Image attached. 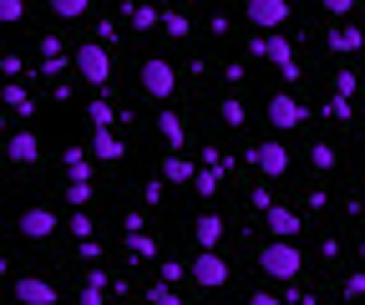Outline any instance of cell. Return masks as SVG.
Segmentation results:
<instances>
[{
	"label": "cell",
	"mask_w": 365,
	"mask_h": 305,
	"mask_svg": "<svg viewBox=\"0 0 365 305\" xmlns=\"http://www.w3.org/2000/svg\"><path fill=\"white\" fill-rule=\"evenodd\" d=\"M259 270H264L269 280L289 285V280L304 270V254H299V244H294V239H269V244L259 249Z\"/></svg>",
	"instance_id": "6da1fadb"
},
{
	"label": "cell",
	"mask_w": 365,
	"mask_h": 305,
	"mask_svg": "<svg viewBox=\"0 0 365 305\" xmlns=\"http://www.w3.org/2000/svg\"><path fill=\"white\" fill-rule=\"evenodd\" d=\"M249 56H259V61H269V66H279L289 81L299 76V66H294V46L279 36V31H254V41H249Z\"/></svg>",
	"instance_id": "7a4b0ae2"
},
{
	"label": "cell",
	"mask_w": 365,
	"mask_h": 305,
	"mask_svg": "<svg viewBox=\"0 0 365 305\" xmlns=\"http://www.w3.org/2000/svg\"><path fill=\"white\" fill-rule=\"evenodd\" d=\"M71 61H76L81 81H91V86H107V76H112V56H107V46H102V41H86V46H81Z\"/></svg>",
	"instance_id": "3957f363"
},
{
	"label": "cell",
	"mask_w": 365,
	"mask_h": 305,
	"mask_svg": "<svg viewBox=\"0 0 365 305\" xmlns=\"http://www.w3.org/2000/svg\"><path fill=\"white\" fill-rule=\"evenodd\" d=\"M137 76H143V92H148L153 102L173 97V86H178V71H173V61H163V56H148Z\"/></svg>",
	"instance_id": "277c9868"
},
{
	"label": "cell",
	"mask_w": 365,
	"mask_h": 305,
	"mask_svg": "<svg viewBox=\"0 0 365 305\" xmlns=\"http://www.w3.org/2000/svg\"><path fill=\"white\" fill-rule=\"evenodd\" d=\"M244 16H249L254 31H279L289 21V0H249Z\"/></svg>",
	"instance_id": "5b68a950"
},
{
	"label": "cell",
	"mask_w": 365,
	"mask_h": 305,
	"mask_svg": "<svg viewBox=\"0 0 365 305\" xmlns=\"http://www.w3.org/2000/svg\"><path fill=\"white\" fill-rule=\"evenodd\" d=\"M11 295H16V305H61L56 285L41 280V275H21V280L11 285Z\"/></svg>",
	"instance_id": "8992f818"
},
{
	"label": "cell",
	"mask_w": 365,
	"mask_h": 305,
	"mask_svg": "<svg viewBox=\"0 0 365 305\" xmlns=\"http://www.w3.org/2000/svg\"><path fill=\"white\" fill-rule=\"evenodd\" d=\"M249 158H254V168L264 173V179H284L289 173V148L284 143H254Z\"/></svg>",
	"instance_id": "52a82bcc"
},
{
	"label": "cell",
	"mask_w": 365,
	"mask_h": 305,
	"mask_svg": "<svg viewBox=\"0 0 365 305\" xmlns=\"http://www.w3.org/2000/svg\"><path fill=\"white\" fill-rule=\"evenodd\" d=\"M264 117H269L274 133H289V127H299V122H304V102H294L289 92H279V97H269Z\"/></svg>",
	"instance_id": "ba28073f"
},
{
	"label": "cell",
	"mask_w": 365,
	"mask_h": 305,
	"mask_svg": "<svg viewBox=\"0 0 365 305\" xmlns=\"http://www.w3.org/2000/svg\"><path fill=\"white\" fill-rule=\"evenodd\" d=\"M56 224H61V219H56L51 209H41V204H36V209H21V219H16L21 239H51V234H56Z\"/></svg>",
	"instance_id": "9c48e42d"
},
{
	"label": "cell",
	"mask_w": 365,
	"mask_h": 305,
	"mask_svg": "<svg viewBox=\"0 0 365 305\" xmlns=\"http://www.w3.org/2000/svg\"><path fill=\"white\" fill-rule=\"evenodd\" d=\"M188 275L198 280V285H208V290H218V285H228V265H223V254L218 249H203L193 265H188Z\"/></svg>",
	"instance_id": "30bf717a"
},
{
	"label": "cell",
	"mask_w": 365,
	"mask_h": 305,
	"mask_svg": "<svg viewBox=\"0 0 365 305\" xmlns=\"http://www.w3.org/2000/svg\"><path fill=\"white\" fill-rule=\"evenodd\" d=\"M6 158H11L16 168H31V163L41 158V138L31 133V127H21V133H11V143H6Z\"/></svg>",
	"instance_id": "8fae6325"
},
{
	"label": "cell",
	"mask_w": 365,
	"mask_h": 305,
	"mask_svg": "<svg viewBox=\"0 0 365 305\" xmlns=\"http://www.w3.org/2000/svg\"><path fill=\"white\" fill-rule=\"evenodd\" d=\"M325 41H330V51H335V56H355V51L365 46V31H360V26H350V21H335Z\"/></svg>",
	"instance_id": "7c38bea8"
},
{
	"label": "cell",
	"mask_w": 365,
	"mask_h": 305,
	"mask_svg": "<svg viewBox=\"0 0 365 305\" xmlns=\"http://www.w3.org/2000/svg\"><path fill=\"white\" fill-rule=\"evenodd\" d=\"M264 229H269L274 239H294L304 224H299V214H294V209H279V204H274V209H264Z\"/></svg>",
	"instance_id": "4fadbf2b"
},
{
	"label": "cell",
	"mask_w": 365,
	"mask_h": 305,
	"mask_svg": "<svg viewBox=\"0 0 365 305\" xmlns=\"http://www.w3.org/2000/svg\"><path fill=\"white\" fill-rule=\"evenodd\" d=\"M91 158H102V163H122L127 158V143L112 138V127H97V138H91Z\"/></svg>",
	"instance_id": "5bb4252c"
},
{
	"label": "cell",
	"mask_w": 365,
	"mask_h": 305,
	"mask_svg": "<svg viewBox=\"0 0 365 305\" xmlns=\"http://www.w3.org/2000/svg\"><path fill=\"white\" fill-rule=\"evenodd\" d=\"M158 133L168 138V148H173V153L188 143V133H182V117H178V112H158Z\"/></svg>",
	"instance_id": "9a60e30c"
},
{
	"label": "cell",
	"mask_w": 365,
	"mask_h": 305,
	"mask_svg": "<svg viewBox=\"0 0 365 305\" xmlns=\"http://www.w3.org/2000/svg\"><path fill=\"white\" fill-rule=\"evenodd\" d=\"M66 184H91V163H86V153L81 148H66Z\"/></svg>",
	"instance_id": "2e32d148"
},
{
	"label": "cell",
	"mask_w": 365,
	"mask_h": 305,
	"mask_svg": "<svg viewBox=\"0 0 365 305\" xmlns=\"http://www.w3.org/2000/svg\"><path fill=\"white\" fill-rule=\"evenodd\" d=\"M193 234H198V244H203V249H218V244H223V219H218V214H203Z\"/></svg>",
	"instance_id": "e0dca14e"
},
{
	"label": "cell",
	"mask_w": 365,
	"mask_h": 305,
	"mask_svg": "<svg viewBox=\"0 0 365 305\" xmlns=\"http://www.w3.org/2000/svg\"><path fill=\"white\" fill-rule=\"evenodd\" d=\"M163 179H168V184H193V179H198V168H193L188 158H178V153H173V158L163 163Z\"/></svg>",
	"instance_id": "ac0fdd59"
},
{
	"label": "cell",
	"mask_w": 365,
	"mask_h": 305,
	"mask_svg": "<svg viewBox=\"0 0 365 305\" xmlns=\"http://www.w3.org/2000/svg\"><path fill=\"white\" fill-rule=\"evenodd\" d=\"M193 189H198L203 199H213V194L223 189V168H198V179H193Z\"/></svg>",
	"instance_id": "d6986e66"
},
{
	"label": "cell",
	"mask_w": 365,
	"mask_h": 305,
	"mask_svg": "<svg viewBox=\"0 0 365 305\" xmlns=\"http://www.w3.org/2000/svg\"><path fill=\"white\" fill-rule=\"evenodd\" d=\"M127 16H132V26H137V31H153V26H163V16L148 6V0H143V6H127Z\"/></svg>",
	"instance_id": "ffe728a7"
},
{
	"label": "cell",
	"mask_w": 365,
	"mask_h": 305,
	"mask_svg": "<svg viewBox=\"0 0 365 305\" xmlns=\"http://www.w3.org/2000/svg\"><path fill=\"white\" fill-rule=\"evenodd\" d=\"M51 11H56L61 21H81V16L91 11V0H51Z\"/></svg>",
	"instance_id": "44dd1931"
},
{
	"label": "cell",
	"mask_w": 365,
	"mask_h": 305,
	"mask_svg": "<svg viewBox=\"0 0 365 305\" xmlns=\"http://www.w3.org/2000/svg\"><path fill=\"white\" fill-rule=\"evenodd\" d=\"M102 285H107V275H102V270H91L86 285H81V305H102Z\"/></svg>",
	"instance_id": "7402d4cb"
},
{
	"label": "cell",
	"mask_w": 365,
	"mask_h": 305,
	"mask_svg": "<svg viewBox=\"0 0 365 305\" xmlns=\"http://www.w3.org/2000/svg\"><path fill=\"white\" fill-rule=\"evenodd\" d=\"M143 300H148V305H182V295H178L173 285H148Z\"/></svg>",
	"instance_id": "603a6c76"
},
{
	"label": "cell",
	"mask_w": 365,
	"mask_h": 305,
	"mask_svg": "<svg viewBox=\"0 0 365 305\" xmlns=\"http://www.w3.org/2000/svg\"><path fill=\"white\" fill-rule=\"evenodd\" d=\"M127 249H132V254H143V259H158V239H153V234H143V229L127 234Z\"/></svg>",
	"instance_id": "cb8c5ba5"
},
{
	"label": "cell",
	"mask_w": 365,
	"mask_h": 305,
	"mask_svg": "<svg viewBox=\"0 0 365 305\" xmlns=\"http://www.w3.org/2000/svg\"><path fill=\"white\" fill-rule=\"evenodd\" d=\"M41 56H46V61H41L46 71H56V66H61V36H41Z\"/></svg>",
	"instance_id": "d4e9b609"
},
{
	"label": "cell",
	"mask_w": 365,
	"mask_h": 305,
	"mask_svg": "<svg viewBox=\"0 0 365 305\" xmlns=\"http://www.w3.org/2000/svg\"><path fill=\"white\" fill-rule=\"evenodd\" d=\"M6 107H11V112H21V117H31V107H36V102L26 97V86H16V81H11V86H6Z\"/></svg>",
	"instance_id": "484cf974"
},
{
	"label": "cell",
	"mask_w": 365,
	"mask_h": 305,
	"mask_svg": "<svg viewBox=\"0 0 365 305\" xmlns=\"http://www.w3.org/2000/svg\"><path fill=\"white\" fill-rule=\"evenodd\" d=\"M355 92H360V76H355L350 66H345V71H335V97H345V102H350Z\"/></svg>",
	"instance_id": "4316f807"
},
{
	"label": "cell",
	"mask_w": 365,
	"mask_h": 305,
	"mask_svg": "<svg viewBox=\"0 0 365 305\" xmlns=\"http://www.w3.org/2000/svg\"><path fill=\"white\" fill-rule=\"evenodd\" d=\"M218 117H223L228 127H244V117H249V112H244V102L228 97V102H218Z\"/></svg>",
	"instance_id": "83f0119b"
},
{
	"label": "cell",
	"mask_w": 365,
	"mask_h": 305,
	"mask_svg": "<svg viewBox=\"0 0 365 305\" xmlns=\"http://www.w3.org/2000/svg\"><path fill=\"white\" fill-rule=\"evenodd\" d=\"M66 229H71L76 239H91V234H97V224H91V214H81V209H76L71 219H66Z\"/></svg>",
	"instance_id": "f1b7e54d"
},
{
	"label": "cell",
	"mask_w": 365,
	"mask_h": 305,
	"mask_svg": "<svg viewBox=\"0 0 365 305\" xmlns=\"http://www.w3.org/2000/svg\"><path fill=\"white\" fill-rule=\"evenodd\" d=\"M86 112H91V122H97V127H112V122H117V107H112V102H102V97L91 102Z\"/></svg>",
	"instance_id": "f546056e"
},
{
	"label": "cell",
	"mask_w": 365,
	"mask_h": 305,
	"mask_svg": "<svg viewBox=\"0 0 365 305\" xmlns=\"http://www.w3.org/2000/svg\"><path fill=\"white\" fill-rule=\"evenodd\" d=\"M11 21H26V0H0V26Z\"/></svg>",
	"instance_id": "4dcf8cb0"
},
{
	"label": "cell",
	"mask_w": 365,
	"mask_h": 305,
	"mask_svg": "<svg viewBox=\"0 0 365 305\" xmlns=\"http://www.w3.org/2000/svg\"><path fill=\"white\" fill-rule=\"evenodd\" d=\"M66 204L71 209H86L91 204V184H66Z\"/></svg>",
	"instance_id": "1f68e13d"
},
{
	"label": "cell",
	"mask_w": 365,
	"mask_h": 305,
	"mask_svg": "<svg viewBox=\"0 0 365 305\" xmlns=\"http://www.w3.org/2000/svg\"><path fill=\"white\" fill-rule=\"evenodd\" d=\"M309 158H314V168H335V148H330V143H314Z\"/></svg>",
	"instance_id": "d6a6232c"
},
{
	"label": "cell",
	"mask_w": 365,
	"mask_h": 305,
	"mask_svg": "<svg viewBox=\"0 0 365 305\" xmlns=\"http://www.w3.org/2000/svg\"><path fill=\"white\" fill-rule=\"evenodd\" d=\"M163 31H168V36H188V16H182V11L163 16Z\"/></svg>",
	"instance_id": "836d02e7"
},
{
	"label": "cell",
	"mask_w": 365,
	"mask_h": 305,
	"mask_svg": "<svg viewBox=\"0 0 365 305\" xmlns=\"http://www.w3.org/2000/svg\"><path fill=\"white\" fill-rule=\"evenodd\" d=\"M319 6H325L330 16H340V21H345V16L355 11V0H319Z\"/></svg>",
	"instance_id": "e575fe53"
},
{
	"label": "cell",
	"mask_w": 365,
	"mask_h": 305,
	"mask_svg": "<svg viewBox=\"0 0 365 305\" xmlns=\"http://www.w3.org/2000/svg\"><path fill=\"white\" fill-rule=\"evenodd\" d=\"M182 280V265H178V259H163V285H178Z\"/></svg>",
	"instance_id": "d590c367"
},
{
	"label": "cell",
	"mask_w": 365,
	"mask_h": 305,
	"mask_svg": "<svg viewBox=\"0 0 365 305\" xmlns=\"http://www.w3.org/2000/svg\"><path fill=\"white\" fill-rule=\"evenodd\" d=\"M76 254H81V259H102V244H97V239H81Z\"/></svg>",
	"instance_id": "8d00e7d4"
},
{
	"label": "cell",
	"mask_w": 365,
	"mask_h": 305,
	"mask_svg": "<svg viewBox=\"0 0 365 305\" xmlns=\"http://www.w3.org/2000/svg\"><path fill=\"white\" fill-rule=\"evenodd\" d=\"M330 117H340V122H350V102H345V97H335V102H330Z\"/></svg>",
	"instance_id": "74e56055"
},
{
	"label": "cell",
	"mask_w": 365,
	"mask_h": 305,
	"mask_svg": "<svg viewBox=\"0 0 365 305\" xmlns=\"http://www.w3.org/2000/svg\"><path fill=\"white\" fill-rule=\"evenodd\" d=\"M345 295H350V300L365 295V275H350V280H345Z\"/></svg>",
	"instance_id": "f35d334b"
},
{
	"label": "cell",
	"mask_w": 365,
	"mask_h": 305,
	"mask_svg": "<svg viewBox=\"0 0 365 305\" xmlns=\"http://www.w3.org/2000/svg\"><path fill=\"white\" fill-rule=\"evenodd\" d=\"M249 305H279V300H274V295H254Z\"/></svg>",
	"instance_id": "ab89813d"
},
{
	"label": "cell",
	"mask_w": 365,
	"mask_h": 305,
	"mask_svg": "<svg viewBox=\"0 0 365 305\" xmlns=\"http://www.w3.org/2000/svg\"><path fill=\"white\" fill-rule=\"evenodd\" d=\"M360 97H365V81H360Z\"/></svg>",
	"instance_id": "60d3db41"
},
{
	"label": "cell",
	"mask_w": 365,
	"mask_h": 305,
	"mask_svg": "<svg viewBox=\"0 0 365 305\" xmlns=\"http://www.w3.org/2000/svg\"><path fill=\"white\" fill-rule=\"evenodd\" d=\"M360 254H365V239H360Z\"/></svg>",
	"instance_id": "b9f144b4"
},
{
	"label": "cell",
	"mask_w": 365,
	"mask_h": 305,
	"mask_svg": "<svg viewBox=\"0 0 365 305\" xmlns=\"http://www.w3.org/2000/svg\"><path fill=\"white\" fill-rule=\"evenodd\" d=\"M0 56H6V51H0Z\"/></svg>",
	"instance_id": "7bdbcfd3"
}]
</instances>
